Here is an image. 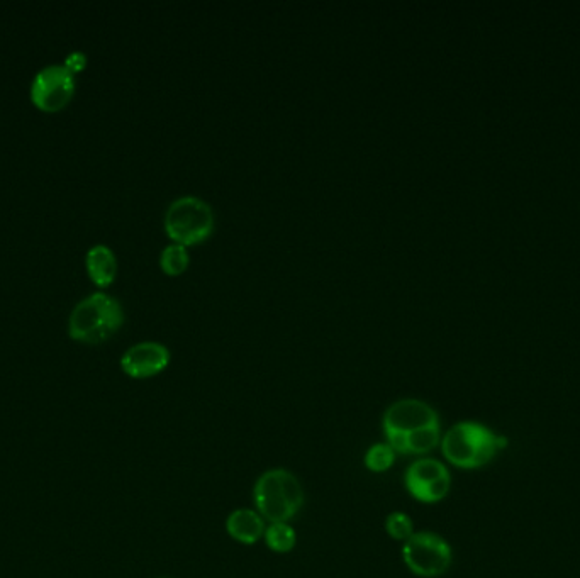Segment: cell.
Returning <instances> with one entry per match:
<instances>
[{
  "mask_svg": "<svg viewBox=\"0 0 580 578\" xmlns=\"http://www.w3.org/2000/svg\"><path fill=\"white\" fill-rule=\"evenodd\" d=\"M89 277L99 287H109L118 273V258L106 245H94L85 255Z\"/></svg>",
  "mask_w": 580,
  "mask_h": 578,
  "instance_id": "8fae6325",
  "label": "cell"
},
{
  "mask_svg": "<svg viewBox=\"0 0 580 578\" xmlns=\"http://www.w3.org/2000/svg\"><path fill=\"white\" fill-rule=\"evenodd\" d=\"M263 540L274 553H280V555L290 553L296 548V529L292 528L289 523L270 524L265 529Z\"/></svg>",
  "mask_w": 580,
  "mask_h": 578,
  "instance_id": "7c38bea8",
  "label": "cell"
},
{
  "mask_svg": "<svg viewBox=\"0 0 580 578\" xmlns=\"http://www.w3.org/2000/svg\"><path fill=\"white\" fill-rule=\"evenodd\" d=\"M394 462H396V451L392 450L387 443H375L374 446H370L365 453V460H363L365 467L374 473H384L391 470Z\"/></svg>",
  "mask_w": 580,
  "mask_h": 578,
  "instance_id": "5bb4252c",
  "label": "cell"
},
{
  "mask_svg": "<svg viewBox=\"0 0 580 578\" xmlns=\"http://www.w3.org/2000/svg\"><path fill=\"white\" fill-rule=\"evenodd\" d=\"M253 502L268 523H289L304 506V489L294 473L285 468H270L258 477Z\"/></svg>",
  "mask_w": 580,
  "mask_h": 578,
  "instance_id": "7a4b0ae2",
  "label": "cell"
},
{
  "mask_svg": "<svg viewBox=\"0 0 580 578\" xmlns=\"http://www.w3.org/2000/svg\"><path fill=\"white\" fill-rule=\"evenodd\" d=\"M267 524L257 509H236L226 519V531L241 545H255L262 540Z\"/></svg>",
  "mask_w": 580,
  "mask_h": 578,
  "instance_id": "30bf717a",
  "label": "cell"
},
{
  "mask_svg": "<svg viewBox=\"0 0 580 578\" xmlns=\"http://www.w3.org/2000/svg\"><path fill=\"white\" fill-rule=\"evenodd\" d=\"M75 94V75L65 65H48L36 73L31 84V101L43 112H58Z\"/></svg>",
  "mask_w": 580,
  "mask_h": 578,
  "instance_id": "52a82bcc",
  "label": "cell"
},
{
  "mask_svg": "<svg viewBox=\"0 0 580 578\" xmlns=\"http://www.w3.org/2000/svg\"><path fill=\"white\" fill-rule=\"evenodd\" d=\"M162 578H168V577H162Z\"/></svg>",
  "mask_w": 580,
  "mask_h": 578,
  "instance_id": "e0dca14e",
  "label": "cell"
},
{
  "mask_svg": "<svg viewBox=\"0 0 580 578\" xmlns=\"http://www.w3.org/2000/svg\"><path fill=\"white\" fill-rule=\"evenodd\" d=\"M170 350L158 341H141L124 351L121 368L131 378H150L170 365Z\"/></svg>",
  "mask_w": 580,
  "mask_h": 578,
  "instance_id": "9c48e42d",
  "label": "cell"
},
{
  "mask_svg": "<svg viewBox=\"0 0 580 578\" xmlns=\"http://www.w3.org/2000/svg\"><path fill=\"white\" fill-rule=\"evenodd\" d=\"M441 451L448 462L458 468L472 470L491 463L504 440L484 424L458 423L441 438Z\"/></svg>",
  "mask_w": 580,
  "mask_h": 578,
  "instance_id": "3957f363",
  "label": "cell"
},
{
  "mask_svg": "<svg viewBox=\"0 0 580 578\" xmlns=\"http://www.w3.org/2000/svg\"><path fill=\"white\" fill-rule=\"evenodd\" d=\"M402 560L418 577H441L452 565V548L440 534L414 533L402 546Z\"/></svg>",
  "mask_w": 580,
  "mask_h": 578,
  "instance_id": "5b68a950",
  "label": "cell"
},
{
  "mask_svg": "<svg viewBox=\"0 0 580 578\" xmlns=\"http://www.w3.org/2000/svg\"><path fill=\"white\" fill-rule=\"evenodd\" d=\"M385 531L392 540L406 543L414 534L413 519L406 512H392L385 519Z\"/></svg>",
  "mask_w": 580,
  "mask_h": 578,
  "instance_id": "9a60e30c",
  "label": "cell"
},
{
  "mask_svg": "<svg viewBox=\"0 0 580 578\" xmlns=\"http://www.w3.org/2000/svg\"><path fill=\"white\" fill-rule=\"evenodd\" d=\"M123 323L121 302L106 292H94L73 307L68 319V334L84 345H99L118 333Z\"/></svg>",
  "mask_w": 580,
  "mask_h": 578,
  "instance_id": "6da1fadb",
  "label": "cell"
},
{
  "mask_svg": "<svg viewBox=\"0 0 580 578\" xmlns=\"http://www.w3.org/2000/svg\"><path fill=\"white\" fill-rule=\"evenodd\" d=\"M65 67L75 75L77 72H82L87 67V56L82 51H72L70 55L65 58Z\"/></svg>",
  "mask_w": 580,
  "mask_h": 578,
  "instance_id": "2e32d148",
  "label": "cell"
},
{
  "mask_svg": "<svg viewBox=\"0 0 580 578\" xmlns=\"http://www.w3.org/2000/svg\"><path fill=\"white\" fill-rule=\"evenodd\" d=\"M436 426H440L438 412L419 399H401L394 402L387 407L382 417V428L387 441L406 438L408 434Z\"/></svg>",
  "mask_w": 580,
  "mask_h": 578,
  "instance_id": "8992f818",
  "label": "cell"
},
{
  "mask_svg": "<svg viewBox=\"0 0 580 578\" xmlns=\"http://www.w3.org/2000/svg\"><path fill=\"white\" fill-rule=\"evenodd\" d=\"M190 256L187 251V246L179 245V243H172V245L165 246L160 255V267L167 275H180L184 273L189 267Z\"/></svg>",
  "mask_w": 580,
  "mask_h": 578,
  "instance_id": "4fadbf2b",
  "label": "cell"
},
{
  "mask_svg": "<svg viewBox=\"0 0 580 578\" xmlns=\"http://www.w3.org/2000/svg\"><path fill=\"white\" fill-rule=\"evenodd\" d=\"M163 226L173 243L197 245L206 241L214 231V212L201 197L184 195L168 206Z\"/></svg>",
  "mask_w": 580,
  "mask_h": 578,
  "instance_id": "277c9868",
  "label": "cell"
},
{
  "mask_svg": "<svg viewBox=\"0 0 580 578\" xmlns=\"http://www.w3.org/2000/svg\"><path fill=\"white\" fill-rule=\"evenodd\" d=\"M404 484L416 501L436 504L452 489V477L448 468L435 458H419L409 465Z\"/></svg>",
  "mask_w": 580,
  "mask_h": 578,
  "instance_id": "ba28073f",
  "label": "cell"
}]
</instances>
